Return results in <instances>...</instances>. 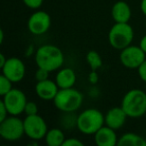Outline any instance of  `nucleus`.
Returning a JSON list of instances; mask_svg holds the SVG:
<instances>
[{"instance_id": "obj_1", "label": "nucleus", "mask_w": 146, "mask_h": 146, "mask_svg": "<svg viewBox=\"0 0 146 146\" xmlns=\"http://www.w3.org/2000/svg\"><path fill=\"white\" fill-rule=\"evenodd\" d=\"M35 63L37 67L46 69L49 72L59 70L64 64V53L56 45H41L35 51Z\"/></svg>"}, {"instance_id": "obj_2", "label": "nucleus", "mask_w": 146, "mask_h": 146, "mask_svg": "<svg viewBox=\"0 0 146 146\" xmlns=\"http://www.w3.org/2000/svg\"><path fill=\"white\" fill-rule=\"evenodd\" d=\"M121 107L128 118H140L146 114V93L141 89H131L121 100Z\"/></svg>"}, {"instance_id": "obj_3", "label": "nucleus", "mask_w": 146, "mask_h": 146, "mask_svg": "<svg viewBox=\"0 0 146 146\" xmlns=\"http://www.w3.org/2000/svg\"><path fill=\"white\" fill-rule=\"evenodd\" d=\"M105 125V115L96 108H88L78 114L77 129L85 135H94Z\"/></svg>"}, {"instance_id": "obj_4", "label": "nucleus", "mask_w": 146, "mask_h": 146, "mask_svg": "<svg viewBox=\"0 0 146 146\" xmlns=\"http://www.w3.org/2000/svg\"><path fill=\"white\" fill-rule=\"evenodd\" d=\"M83 94L74 87L59 89L53 103L61 112H76L83 103Z\"/></svg>"}, {"instance_id": "obj_5", "label": "nucleus", "mask_w": 146, "mask_h": 146, "mask_svg": "<svg viewBox=\"0 0 146 146\" xmlns=\"http://www.w3.org/2000/svg\"><path fill=\"white\" fill-rule=\"evenodd\" d=\"M134 30L129 23H116L108 32V42L116 50H122L131 45Z\"/></svg>"}, {"instance_id": "obj_6", "label": "nucleus", "mask_w": 146, "mask_h": 146, "mask_svg": "<svg viewBox=\"0 0 146 146\" xmlns=\"http://www.w3.org/2000/svg\"><path fill=\"white\" fill-rule=\"evenodd\" d=\"M25 135L24 121L15 115H9L0 122V136L9 142L18 141Z\"/></svg>"}, {"instance_id": "obj_7", "label": "nucleus", "mask_w": 146, "mask_h": 146, "mask_svg": "<svg viewBox=\"0 0 146 146\" xmlns=\"http://www.w3.org/2000/svg\"><path fill=\"white\" fill-rule=\"evenodd\" d=\"M23 121H24L25 135L29 139L36 140V141L44 139L48 131V126L42 116H40L39 114L26 115Z\"/></svg>"}, {"instance_id": "obj_8", "label": "nucleus", "mask_w": 146, "mask_h": 146, "mask_svg": "<svg viewBox=\"0 0 146 146\" xmlns=\"http://www.w3.org/2000/svg\"><path fill=\"white\" fill-rule=\"evenodd\" d=\"M2 101L5 104L10 115L19 116L24 113L27 98L25 93L18 88H12V90L2 96Z\"/></svg>"}, {"instance_id": "obj_9", "label": "nucleus", "mask_w": 146, "mask_h": 146, "mask_svg": "<svg viewBox=\"0 0 146 146\" xmlns=\"http://www.w3.org/2000/svg\"><path fill=\"white\" fill-rule=\"evenodd\" d=\"M119 59L125 68L138 69V67L146 59V53L140 48V46L129 45L120 50Z\"/></svg>"}, {"instance_id": "obj_10", "label": "nucleus", "mask_w": 146, "mask_h": 146, "mask_svg": "<svg viewBox=\"0 0 146 146\" xmlns=\"http://www.w3.org/2000/svg\"><path fill=\"white\" fill-rule=\"evenodd\" d=\"M51 26V17L46 11L37 10L30 15L27 21V28L33 35L45 34Z\"/></svg>"}, {"instance_id": "obj_11", "label": "nucleus", "mask_w": 146, "mask_h": 146, "mask_svg": "<svg viewBox=\"0 0 146 146\" xmlns=\"http://www.w3.org/2000/svg\"><path fill=\"white\" fill-rule=\"evenodd\" d=\"M2 74L10 79L13 83L20 82L25 77L26 67L25 64L18 57H10L7 59L4 66L1 68Z\"/></svg>"}, {"instance_id": "obj_12", "label": "nucleus", "mask_w": 146, "mask_h": 146, "mask_svg": "<svg viewBox=\"0 0 146 146\" xmlns=\"http://www.w3.org/2000/svg\"><path fill=\"white\" fill-rule=\"evenodd\" d=\"M59 89L56 81L48 79L43 80V81H37L35 85V93L40 99L44 101H53L58 93Z\"/></svg>"}, {"instance_id": "obj_13", "label": "nucleus", "mask_w": 146, "mask_h": 146, "mask_svg": "<svg viewBox=\"0 0 146 146\" xmlns=\"http://www.w3.org/2000/svg\"><path fill=\"white\" fill-rule=\"evenodd\" d=\"M118 139L115 130L107 125H103L94 134V142L97 146H116Z\"/></svg>"}, {"instance_id": "obj_14", "label": "nucleus", "mask_w": 146, "mask_h": 146, "mask_svg": "<svg viewBox=\"0 0 146 146\" xmlns=\"http://www.w3.org/2000/svg\"><path fill=\"white\" fill-rule=\"evenodd\" d=\"M127 118V114L121 106L112 107L105 113V125L113 128L114 130H118L123 127Z\"/></svg>"}, {"instance_id": "obj_15", "label": "nucleus", "mask_w": 146, "mask_h": 146, "mask_svg": "<svg viewBox=\"0 0 146 146\" xmlns=\"http://www.w3.org/2000/svg\"><path fill=\"white\" fill-rule=\"evenodd\" d=\"M55 81L60 89L74 87L76 83L75 71L69 67H61L59 70H57Z\"/></svg>"}, {"instance_id": "obj_16", "label": "nucleus", "mask_w": 146, "mask_h": 146, "mask_svg": "<svg viewBox=\"0 0 146 146\" xmlns=\"http://www.w3.org/2000/svg\"><path fill=\"white\" fill-rule=\"evenodd\" d=\"M132 11L130 6L125 1H117L111 8V16L116 23H128L131 18Z\"/></svg>"}, {"instance_id": "obj_17", "label": "nucleus", "mask_w": 146, "mask_h": 146, "mask_svg": "<svg viewBox=\"0 0 146 146\" xmlns=\"http://www.w3.org/2000/svg\"><path fill=\"white\" fill-rule=\"evenodd\" d=\"M65 139H66V137H65L64 131L62 128L48 129L44 137L45 143L48 146H62Z\"/></svg>"}, {"instance_id": "obj_18", "label": "nucleus", "mask_w": 146, "mask_h": 146, "mask_svg": "<svg viewBox=\"0 0 146 146\" xmlns=\"http://www.w3.org/2000/svg\"><path fill=\"white\" fill-rule=\"evenodd\" d=\"M118 146H146V139L133 132H127L118 139Z\"/></svg>"}, {"instance_id": "obj_19", "label": "nucleus", "mask_w": 146, "mask_h": 146, "mask_svg": "<svg viewBox=\"0 0 146 146\" xmlns=\"http://www.w3.org/2000/svg\"><path fill=\"white\" fill-rule=\"evenodd\" d=\"M77 119L78 115H76L75 112H62L59 124L62 129L72 130L74 128H77Z\"/></svg>"}, {"instance_id": "obj_20", "label": "nucleus", "mask_w": 146, "mask_h": 146, "mask_svg": "<svg viewBox=\"0 0 146 146\" xmlns=\"http://www.w3.org/2000/svg\"><path fill=\"white\" fill-rule=\"evenodd\" d=\"M86 61L89 64L91 70H98L103 64L101 56L95 50L88 51V53L86 54Z\"/></svg>"}, {"instance_id": "obj_21", "label": "nucleus", "mask_w": 146, "mask_h": 146, "mask_svg": "<svg viewBox=\"0 0 146 146\" xmlns=\"http://www.w3.org/2000/svg\"><path fill=\"white\" fill-rule=\"evenodd\" d=\"M12 83L13 82L10 79H8L6 76H4L2 74L1 77H0V95L4 96L10 90H12Z\"/></svg>"}, {"instance_id": "obj_22", "label": "nucleus", "mask_w": 146, "mask_h": 146, "mask_svg": "<svg viewBox=\"0 0 146 146\" xmlns=\"http://www.w3.org/2000/svg\"><path fill=\"white\" fill-rule=\"evenodd\" d=\"M25 115H35V114H38V106L35 102L28 101L26 103L24 109Z\"/></svg>"}, {"instance_id": "obj_23", "label": "nucleus", "mask_w": 146, "mask_h": 146, "mask_svg": "<svg viewBox=\"0 0 146 146\" xmlns=\"http://www.w3.org/2000/svg\"><path fill=\"white\" fill-rule=\"evenodd\" d=\"M43 1L44 0H22V2L24 3L25 6L30 9H33V10L40 8L43 4Z\"/></svg>"}, {"instance_id": "obj_24", "label": "nucleus", "mask_w": 146, "mask_h": 146, "mask_svg": "<svg viewBox=\"0 0 146 146\" xmlns=\"http://www.w3.org/2000/svg\"><path fill=\"white\" fill-rule=\"evenodd\" d=\"M49 71L43 68H37L36 72H35V79L36 81H43L49 78Z\"/></svg>"}, {"instance_id": "obj_25", "label": "nucleus", "mask_w": 146, "mask_h": 146, "mask_svg": "<svg viewBox=\"0 0 146 146\" xmlns=\"http://www.w3.org/2000/svg\"><path fill=\"white\" fill-rule=\"evenodd\" d=\"M84 143L80 139L76 137H71V138H66L65 141L63 142L62 146H83Z\"/></svg>"}, {"instance_id": "obj_26", "label": "nucleus", "mask_w": 146, "mask_h": 146, "mask_svg": "<svg viewBox=\"0 0 146 146\" xmlns=\"http://www.w3.org/2000/svg\"><path fill=\"white\" fill-rule=\"evenodd\" d=\"M137 71H138V75H139L140 79L146 83V59L143 61V63L138 67Z\"/></svg>"}, {"instance_id": "obj_27", "label": "nucleus", "mask_w": 146, "mask_h": 146, "mask_svg": "<svg viewBox=\"0 0 146 146\" xmlns=\"http://www.w3.org/2000/svg\"><path fill=\"white\" fill-rule=\"evenodd\" d=\"M9 115H10V114H9L6 106H5V104L3 103V101L1 100V102H0V122L3 121L4 119H6Z\"/></svg>"}, {"instance_id": "obj_28", "label": "nucleus", "mask_w": 146, "mask_h": 146, "mask_svg": "<svg viewBox=\"0 0 146 146\" xmlns=\"http://www.w3.org/2000/svg\"><path fill=\"white\" fill-rule=\"evenodd\" d=\"M98 79H99V77H98L97 70H91V72H90L89 75H88V80H89V82L92 85H95L98 82Z\"/></svg>"}, {"instance_id": "obj_29", "label": "nucleus", "mask_w": 146, "mask_h": 146, "mask_svg": "<svg viewBox=\"0 0 146 146\" xmlns=\"http://www.w3.org/2000/svg\"><path fill=\"white\" fill-rule=\"evenodd\" d=\"M139 46L144 52L146 53V35H144L141 39H140V42H139Z\"/></svg>"}, {"instance_id": "obj_30", "label": "nucleus", "mask_w": 146, "mask_h": 146, "mask_svg": "<svg viewBox=\"0 0 146 146\" xmlns=\"http://www.w3.org/2000/svg\"><path fill=\"white\" fill-rule=\"evenodd\" d=\"M140 10L146 16V0H141V2H140Z\"/></svg>"}, {"instance_id": "obj_31", "label": "nucleus", "mask_w": 146, "mask_h": 146, "mask_svg": "<svg viewBox=\"0 0 146 146\" xmlns=\"http://www.w3.org/2000/svg\"><path fill=\"white\" fill-rule=\"evenodd\" d=\"M7 59H8V58H6L3 53H1V54H0V68H2V67L4 66L5 63H6V61H7Z\"/></svg>"}, {"instance_id": "obj_32", "label": "nucleus", "mask_w": 146, "mask_h": 146, "mask_svg": "<svg viewBox=\"0 0 146 146\" xmlns=\"http://www.w3.org/2000/svg\"><path fill=\"white\" fill-rule=\"evenodd\" d=\"M3 42H4V31L1 29L0 30V43L2 44Z\"/></svg>"}, {"instance_id": "obj_33", "label": "nucleus", "mask_w": 146, "mask_h": 146, "mask_svg": "<svg viewBox=\"0 0 146 146\" xmlns=\"http://www.w3.org/2000/svg\"><path fill=\"white\" fill-rule=\"evenodd\" d=\"M145 27H146V20H145Z\"/></svg>"}]
</instances>
